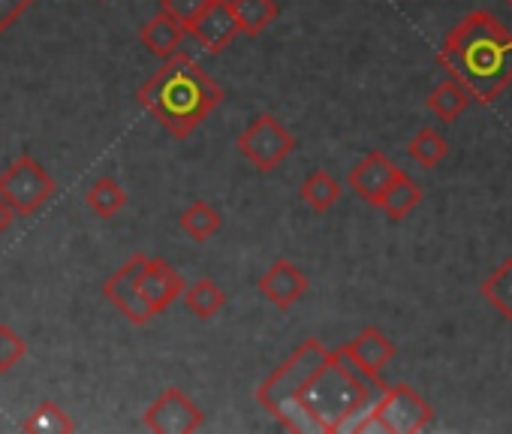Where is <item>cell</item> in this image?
Segmentation results:
<instances>
[{
  "mask_svg": "<svg viewBox=\"0 0 512 434\" xmlns=\"http://www.w3.org/2000/svg\"><path fill=\"white\" fill-rule=\"evenodd\" d=\"M22 428L25 431H34V434H55V431H73L76 425H73V419L64 413V407L61 404H55V401H40L37 407H34V413L22 422Z\"/></svg>",
  "mask_w": 512,
  "mask_h": 434,
  "instance_id": "25",
  "label": "cell"
},
{
  "mask_svg": "<svg viewBox=\"0 0 512 434\" xmlns=\"http://www.w3.org/2000/svg\"><path fill=\"white\" fill-rule=\"evenodd\" d=\"M407 154L410 160H416L422 169H434L443 163V157L449 154V142L434 130V127H422L410 142H407Z\"/></svg>",
  "mask_w": 512,
  "mask_h": 434,
  "instance_id": "24",
  "label": "cell"
},
{
  "mask_svg": "<svg viewBox=\"0 0 512 434\" xmlns=\"http://www.w3.org/2000/svg\"><path fill=\"white\" fill-rule=\"evenodd\" d=\"M58 190V181L43 169L40 160L31 154H22L7 172H0V199L10 205L16 217L37 214Z\"/></svg>",
  "mask_w": 512,
  "mask_h": 434,
  "instance_id": "6",
  "label": "cell"
},
{
  "mask_svg": "<svg viewBox=\"0 0 512 434\" xmlns=\"http://www.w3.org/2000/svg\"><path fill=\"white\" fill-rule=\"evenodd\" d=\"M136 290L142 296V302L154 311L163 314L181 293H184V278L178 269H172L166 260L160 257H145L139 278H136Z\"/></svg>",
  "mask_w": 512,
  "mask_h": 434,
  "instance_id": "10",
  "label": "cell"
},
{
  "mask_svg": "<svg viewBox=\"0 0 512 434\" xmlns=\"http://www.w3.org/2000/svg\"><path fill=\"white\" fill-rule=\"evenodd\" d=\"M238 151L247 157L260 172H275L293 151H296V136L275 118V115H256L244 133L238 136Z\"/></svg>",
  "mask_w": 512,
  "mask_h": 434,
  "instance_id": "7",
  "label": "cell"
},
{
  "mask_svg": "<svg viewBox=\"0 0 512 434\" xmlns=\"http://www.w3.org/2000/svg\"><path fill=\"white\" fill-rule=\"evenodd\" d=\"M467 103H470V94H467L464 85L455 82L452 76L443 79V82L428 94V109H431L440 121H446V124L458 121L461 112L467 109Z\"/></svg>",
  "mask_w": 512,
  "mask_h": 434,
  "instance_id": "20",
  "label": "cell"
},
{
  "mask_svg": "<svg viewBox=\"0 0 512 434\" xmlns=\"http://www.w3.org/2000/svg\"><path fill=\"white\" fill-rule=\"evenodd\" d=\"M299 196L305 199V205H308L311 211L326 214V211L341 199V184H338L326 169H314V172L305 178Z\"/></svg>",
  "mask_w": 512,
  "mask_h": 434,
  "instance_id": "23",
  "label": "cell"
},
{
  "mask_svg": "<svg viewBox=\"0 0 512 434\" xmlns=\"http://www.w3.org/2000/svg\"><path fill=\"white\" fill-rule=\"evenodd\" d=\"M383 392L386 383L359 371L338 347L329 350V362L278 416V422L290 431H347L350 422H356Z\"/></svg>",
  "mask_w": 512,
  "mask_h": 434,
  "instance_id": "1",
  "label": "cell"
},
{
  "mask_svg": "<svg viewBox=\"0 0 512 434\" xmlns=\"http://www.w3.org/2000/svg\"><path fill=\"white\" fill-rule=\"evenodd\" d=\"M187 34L208 52L229 49L232 40L238 37V25L229 10V0H211V4L199 13V19L187 28Z\"/></svg>",
  "mask_w": 512,
  "mask_h": 434,
  "instance_id": "12",
  "label": "cell"
},
{
  "mask_svg": "<svg viewBox=\"0 0 512 434\" xmlns=\"http://www.w3.org/2000/svg\"><path fill=\"white\" fill-rule=\"evenodd\" d=\"M142 422L157 434H190L205 425V413L184 389L169 386L148 404Z\"/></svg>",
  "mask_w": 512,
  "mask_h": 434,
  "instance_id": "8",
  "label": "cell"
},
{
  "mask_svg": "<svg viewBox=\"0 0 512 434\" xmlns=\"http://www.w3.org/2000/svg\"><path fill=\"white\" fill-rule=\"evenodd\" d=\"M85 202H88V208H91L97 217H103V221H112V217L127 205V190H124L112 175H103V178H97V181L88 187Z\"/></svg>",
  "mask_w": 512,
  "mask_h": 434,
  "instance_id": "19",
  "label": "cell"
},
{
  "mask_svg": "<svg viewBox=\"0 0 512 434\" xmlns=\"http://www.w3.org/2000/svg\"><path fill=\"white\" fill-rule=\"evenodd\" d=\"M341 353L365 374L371 377H380V371L395 359V344L377 329V326H368L362 329L350 344L341 347Z\"/></svg>",
  "mask_w": 512,
  "mask_h": 434,
  "instance_id": "14",
  "label": "cell"
},
{
  "mask_svg": "<svg viewBox=\"0 0 512 434\" xmlns=\"http://www.w3.org/2000/svg\"><path fill=\"white\" fill-rule=\"evenodd\" d=\"M28 356V341L7 323H0V374H10Z\"/></svg>",
  "mask_w": 512,
  "mask_h": 434,
  "instance_id": "26",
  "label": "cell"
},
{
  "mask_svg": "<svg viewBox=\"0 0 512 434\" xmlns=\"http://www.w3.org/2000/svg\"><path fill=\"white\" fill-rule=\"evenodd\" d=\"M434 419L431 404L407 383L386 386V392L356 419L347 431H383V434H416Z\"/></svg>",
  "mask_w": 512,
  "mask_h": 434,
  "instance_id": "4",
  "label": "cell"
},
{
  "mask_svg": "<svg viewBox=\"0 0 512 434\" xmlns=\"http://www.w3.org/2000/svg\"><path fill=\"white\" fill-rule=\"evenodd\" d=\"M100 4H106V0H100Z\"/></svg>",
  "mask_w": 512,
  "mask_h": 434,
  "instance_id": "31",
  "label": "cell"
},
{
  "mask_svg": "<svg viewBox=\"0 0 512 434\" xmlns=\"http://www.w3.org/2000/svg\"><path fill=\"white\" fill-rule=\"evenodd\" d=\"M506 4H509V10H512V0H506Z\"/></svg>",
  "mask_w": 512,
  "mask_h": 434,
  "instance_id": "30",
  "label": "cell"
},
{
  "mask_svg": "<svg viewBox=\"0 0 512 434\" xmlns=\"http://www.w3.org/2000/svg\"><path fill=\"white\" fill-rule=\"evenodd\" d=\"M184 308L199 317V320H211L223 305H226V293L220 284H214L211 278H199L196 284L184 287Z\"/></svg>",
  "mask_w": 512,
  "mask_h": 434,
  "instance_id": "21",
  "label": "cell"
},
{
  "mask_svg": "<svg viewBox=\"0 0 512 434\" xmlns=\"http://www.w3.org/2000/svg\"><path fill=\"white\" fill-rule=\"evenodd\" d=\"M398 175V166L383 154V151H368L347 175V184L353 187L356 196H362L368 205H377L383 190L392 184V178Z\"/></svg>",
  "mask_w": 512,
  "mask_h": 434,
  "instance_id": "13",
  "label": "cell"
},
{
  "mask_svg": "<svg viewBox=\"0 0 512 434\" xmlns=\"http://www.w3.org/2000/svg\"><path fill=\"white\" fill-rule=\"evenodd\" d=\"M229 10L235 16L238 34L244 37H260L281 16V7L275 0H229Z\"/></svg>",
  "mask_w": 512,
  "mask_h": 434,
  "instance_id": "16",
  "label": "cell"
},
{
  "mask_svg": "<svg viewBox=\"0 0 512 434\" xmlns=\"http://www.w3.org/2000/svg\"><path fill=\"white\" fill-rule=\"evenodd\" d=\"M223 97V88L184 52L166 58L136 94V100L175 139H187L223 103Z\"/></svg>",
  "mask_w": 512,
  "mask_h": 434,
  "instance_id": "3",
  "label": "cell"
},
{
  "mask_svg": "<svg viewBox=\"0 0 512 434\" xmlns=\"http://www.w3.org/2000/svg\"><path fill=\"white\" fill-rule=\"evenodd\" d=\"M419 202H422V187H419L407 172L398 169V175L392 178V184L383 190L377 208H383V211L392 217V221H404V217H407Z\"/></svg>",
  "mask_w": 512,
  "mask_h": 434,
  "instance_id": "17",
  "label": "cell"
},
{
  "mask_svg": "<svg viewBox=\"0 0 512 434\" xmlns=\"http://www.w3.org/2000/svg\"><path fill=\"white\" fill-rule=\"evenodd\" d=\"M437 64L464 85L470 100L491 103L512 85V34L488 13H470L446 37Z\"/></svg>",
  "mask_w": 512,
  "mask_h": 434,
  "instance_id": "2",
  "label": "cell"
},
{
  "mask_svg": "<svg viewBox=\"0 0 512 434\" xmlns=\"http://www.w3.org/2000/svg\"><path fill=\"white\" fill-rule=\"evenodd\" d=\"M326 362H329V350L317 338H308L269 380H263V386L256 389V401L278 419L302 395V389L320 374Z\"/></svg>",
  "mask_w": 512,
  "mask_h": 434,
  "instance_id": "5",
  "label": "cell"
},
{
  "mask_svg": "<svg viewBox=\"0 0 512 434\" xmlns=\"http://www.w3.org/2000/svg\"><path fill=\"white\" fill-rule=\"evenodd\" d=\"M13 221H16V214L10 211V205L4 199H0V236H4L13 227Z\"/></svg>",
  "mask_w": 512,
  "mask_h": 434,
  "instance_id": "29",
  "label": "cell"
},
{
  "mask_svg": "<svg viewBox=\"0 0 512 434\" xmlns=\"http://www.w3.org/2000/svg\"><path fill=\"white\" fill-rule=\"evenodd\" d=\"M260 293L278 308V311H290L293 305H299L308 293V278L305 272L290 263V260H275L263 275H260Z\"/></svg>",
  "mask_w": 512,
  "mask_h": 434,
  "instance_id": "11",
  "label": "cell"
},
{
  "mask_svg": "<svg viewBox=\"0 0 512 434\" xmlns=\"http://www.w3.org/2000/svg\"><path fill=\"white\" fill-rule=\"evenodd\" d=\"M145 263V254H133L121 269H115L106 284H103V293L106 299L118 308V314H124V320H130L133 326H145L148 320H154L157 314L142 302L139 290H136V278H139V269Z\"/></svg>",
  "mask_w": 512,
  "mask_h": 434,
  "instance_id": "9",
  "label": "cell"
},
{
  "mask_svg": "<svg viewBox=\"0 0 512 434\" xmlns=\"http://www.w3.org/2000/svg\"><path fill=\"white\" fill-rule=\"evenodd\" d=\"M178 224H181V230H184L196 245H202V242L214 239V233L220 230L223 221H220V211H217V208H211L205 199H196V202H190V205L181 211Z\"/></svg>",
  "mask_w": 512,
  "mask_h": 434,
  "instance_id": "18",
  "label": "cell"
},
{
  "mask_svg": "<svg viewBox=\"0 0 512 434\" xmlns=\"http://www.w3.org/2000/svg\"><path fill=\"white\" fill-rule=\"evenodd\" d=\"M31 7H34V0H0V34L10 31Z\"/></svg>",
  "mask_w": 512,
  "mask_h": 434,
  "instance_id": "28",
  "label": "cell"
},
{
  "mask_svg": "<svg viewBox=\"0 0 512 434\" xmlns=\"http://www.w3.org/2000/svg\"><path fill=\"white\" fill-rule=\"evenodd\" d=\"M208 4L211 0H160V10L175 16L184 28H190Z\"/></svg>",
  "mask_w": 512,
  "mask_h": 434,
  "instance_id": "27",
  "label": "cell"
},
{
  "mask_svg": "<svg viewBox=\"0 0 512 434\" xmlns=\"http://www.w3.org/2000/svg\"><path fill=\"white\" fill-rule=\"evenodd\" d=\"M184 37H187V28H184L175 16H169V13H163V10H160L154 19H148V22L142 25V31H139L142 46H145L151 55H157V58H172L175 52H181Z\"/></svg>",
  "mask_w": 512,
  "mask_h": 434,
  "instance_id": "15",
  "label": "cell"
},
{
  "mask_svg": "<svg viewBox=\"0 0 512 434\" xmlns=\"http://www.w3.org/2000/svg\"><path fill=\"white\" fill-rule=\"evenodd\" d=\"M482 296L503 320H512V257L497 263V269L482 281Z\"/></svg>",
  "mask_w": 512,
  "mask_h": 434,
  "instance_id": "22",
  "label": "cell"
}]
</instances>
